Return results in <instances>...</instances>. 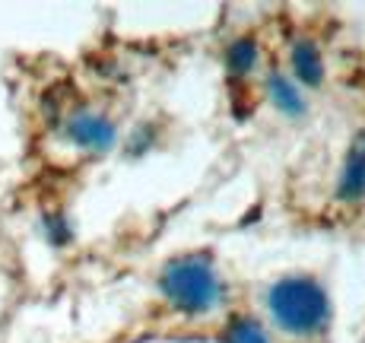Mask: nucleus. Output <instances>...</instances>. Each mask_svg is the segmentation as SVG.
<instances>
[{"instance_id":"1","label":"nucleus","mask_w":365,"mask_h":343,"mask_svg":"<svg viewBox=\"0 0 365 343\" xmlns=\"http://www.w3.org/2000/svg\"><path fill=\"white\" fill-rule=\"evenodd\" d=\"M159 292L172 309L185 314H207L226 302V283L203 255L175 257L159 274Z\"/></svg>"},{"instance_id":"2","label":"nucleus","mask_w":365,"mask_h":343,"mask_svg":"<svg viewBox=\"0 0 365 343\" xmlns=\"http://www.w3.org/2000/svg\"><path fill=\"white\" fill-rule=\"evenodd\" d=\"M267 309L279 331L296 337H314L331 321V299L312 277H283L267 290Z\"/></svg>"},{"instance_id":"3","label":"nucleus","mask_w":365,"mask_h":343,"mask_svg":"<svg viewBox=\"0 0 365 343\" xmlns=\"http://www.w3.org/2000/svg\"><path fill=\"white\" fill-rule=\"evenodd\" d=\"M64 134L67 140H73L80 150H93V153H108L115 146V124L108 121L99 111H89V108H80L67 118L64 124Z\"/></svg>"},{"instance_id":"4","label":"nucleus","mask_w":365,"mask_h":343,"mask_svg":"<svg viewBox=\"0 0 365 343\" xmlns=\"http://www.w3.org/2000/svg\"><path fill=\"white\" fill-rule=\"evenodd\" d=\"M336 200H343V204H359V200H365V130L356 134L353 146L346 153L340 181H336Z\"/></svg>"},{"instance_id":"5","label":"nucleus","mask_w":365,"mask_h":343,"mask_svg":"<svg viewBox=\"0 0 365 343\" xmlns=\"http://www.w3.org/2000/svg\"><path fill=\"white\" fill-rule=\"evenodd\" d=\"M267 93H270V102L277 105L279 111H283L286 118H302L305 115V96L296 89V83L289 80L286 73H279V70H273L270 76H267Z\"/></svg>"},{"instance_id":"6","label":"nucleus","mask_w":365,"mask_h":343,"mask_svg":"<svg viewBox=\"0 0 365 343\" xmlns=\"http://www.w3.org/2000/svg\"><path fill=\"white\" fill-rule=\"evenodd\" d=\"M292 70H296V80H302L305 86H321L324 64H321V54L312 41H296L292 45Z\"/></svg>"},{"instance_id":"7","label":"nucleus","mask_w":365,"mask_h":343,"mask_svg":"<svg viewBox=\"0 0 365 343\" xmlns=\"http://www.w3.org/2000/svg\"><path fill=\"white\" fill-rule=\"evenodd\" d=\"M257 64V45L255 39H235L226 48V67L232 76H248Z\"/></svg>"},{"instance_id":"8","label":"nucleus","mask_w":365,"mask_h":343,"mask_svg":"<svg viewBox=\"0 0 365 343\" xmlns=\"http://www.w3.org/2000/svg\"><path fill=\"white\" fill-rule=\"evenodd\" d=\"M222 343H270L267 331L257 324L255 318H232L222 331Z\"/></svg>"}]
</instances>
